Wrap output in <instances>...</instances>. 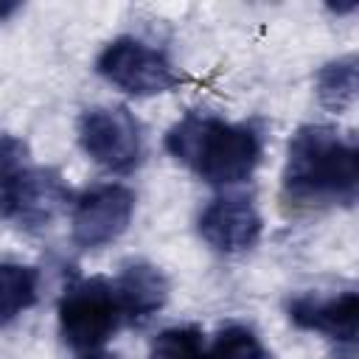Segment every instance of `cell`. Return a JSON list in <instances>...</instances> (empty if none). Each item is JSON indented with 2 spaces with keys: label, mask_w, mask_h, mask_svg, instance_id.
I'll return each mask as SVG.
<instances>
[{
  "label": "cell",
  "mask_w": 359,
  "mask_h": 359,
  "mask_svg": "<svg viewBox=\"0 0 359 359\" xmlns=\"http://www.w3.org/2000/svg\"><path fill=\"white\" fill-rule=\"evenodd\" d=\"M121 311H123V323L140 325L146 323L151 314H157L165 300H168V280L165 275L146 261H135L129 264L118 280H112Z\"/></svg>",
  "instance_id": "obj_10"
},
{
  "label": "cell",
  "mask_w": 359,
  "mask_h": 359,
  "mask_svg": "<svg viewBox=\"0 0 359 359\" xmlns=\"http://www.w3.org/2000/svg\"><path fill=\"white\" fill-rule=\"evenodd\" d=\"M87 359H104V356H93V353H90V356H87Z\"/></svg>",
  "instance_id": "obj_16"
},
{
  "label": "cell",
  "mask_w": 359,
  "mask_h": 359,
  "mask_svg": "<svg viewBox=\"0 0 359 359\" xmlns=\"http://www.w3.org/2000/svg\"><path fill=\"white\" fill-rule=\"evenodd\" d=\"M359 90V67L353 56H342L337 62H328L317 73V98L331 112H345L356 101Z\"/></svg>",
  "instance_id": "obj_12"
},
{
  "label": "cell",
  "mask_w": 359,
  "mask_h": 359,
  "mask_svg": "<svg viewBox=\"0 0 359 359\" xmlns=\"http://www.w3.org/2000/svg\"><path fill=\"white\" fill-rule=\"evenodd\" d=\"M67 199L62 177L53 168L31 163L28 146L14 135H0V216L25 227H39Z\"/></svg>",
  "instance_id": "obj_3"
},
{
  "label": "cell",
  "mask_w": 359,
  "mask_h": 359,
  "mask_svg": "<svg viewBox=\"0 0 359 359\" xmlns=\"http://www.w3.org/2000/svg\"><path fill=\"white\" fill-rule=\"evenodd\" d=\"M356 194V146L331 126H300L286 151L283 196L294 205H353Z\"/></svg>",
  "instance_id": "obj_1"
},
{
  "label": "cell",
  "mask_w": 359,
  "mask_h": 359,
  "mask_svg": "<svg viewBox=\"0 0 359 359\" xmlns=\"http://www.w3.org/2000/svg\"><path fill=\"white\" fill-rule=\"evenodd\" d=\"M199 356H202V334L194 325L163 331L149 351V359H199Z\"/></svg>",
  "instance_id": "obj_14"
},
{
  "label": "cell",
  "mask_w": 359,
  "mask_h": 359,
  "mask_svg": "<svg viewBox=\"0 0 359 359\" xmlns=\"http://www.w3.org/2000/svg\"><path fill=\"white\" fill-rule=\"evenodd\" d=\"M20 6L17 3H8V0H0V20H6V17H11L14 11H17Z\"/></svg>",
  "instance_id": "obj_15"
},
{
  "label": "cell",
  "mask_w": 359,
  "mask_h": 359,
  "mask_svg": "<svg viewBox=\"0 0 359 359\" xmlns=\"http://www.w3.org/2000/svg\"><path fill=\"white\" fill-rule=\"evenodd\" d=\"M123 323L112 280L87 278L65 289L59 300V334L79 353H95Z\"/></svg>",
  "instance_id": "obj_4"
},
{
  "label": "cell",
  "mask_w": 359,
  "mask_h": 359,
  "mask_svg": "<svg viewBox=\"0 0 359 359\" xmlns=\"http://www.w3.org/2000/svg\"><path fill=\"white\" fill-rule=\"evenodd\" d=\"M132 213H135V194L126 185L118 182L98 185L87 191L73 208V219H70L73 241L81 250L107 247L126 233Z\"/></svg>",
  "instance_id": "obj_7"
},
{
  "label": "cell",
  "mask_w": 359,
  "mask_h": 359,
  "mask_svg": "<svg viewBox=\"0 0 359 359\" xmlns=\"http://www.w3.org/2000/svg\"><path fill=\"white\" fill-rule=\"evenodd\" d=\"M199 359H266V353L250 328L230 325L216 337V342L208 353L202 351Z\"/></svg>",
  "instance_id": "obj_13"
},
{
  "label": "cell",
  "mask_w": 359,
  "mask_h": 359,
  "mask_svg": "<svg viewBox=\"0 0 359 359\" xmlns=\"http://www.w3.org/2000/svg\"><path fill=\"white\" fill-rule=\"evenodd\" d=\"M261 213L247 196H219L199 216V236L219 252H244L261 236Z\"/></svg>",
  "instance_id": "obj_8"
},
{
  "label": "cell",
  "mask_w": 359,
  "mask_h": 359,
  "mask_svg": "<svg viewBox=\"0 0 359 359\" xmlns=\"http://www.w3.org/2000/svg\"><path fill=\"white\" fill-rule=\"evenodd\" d=\"M95 70L129 95H160L182 84V73L168 62V56L135 36L112 39L101 50Z\"/></svg>",
  "instance_id": "obj_5"
},
{
  "label": "cell",
  "mask_w": 359,
  "mask_h": 359,
  "mask_svg": "<svg viewBox=\"0 0 359 359\" xmlns=\"http://www.w3.org/2000/svg\"><path fill=\"white\" fill-rule=\"evenodd\" d=\"M289 320L303 331L325 334L331 339L353 345L359 325V294L351 289L328 297L300 294L289 303Z\"/></svg>",
  "instance_id": "obj_9"
},
{
  "label": "cell",
  "mask_w": 359,
  "mask_h": 359,
  "mask_svg": "<svg viewBox=\"0 0 359 359\" xmlns=\"http://www.w3.org/2000/svg\"><path fill=\"white\" fill-rule=\"evenodd\" d=\"M79 143L84 154L112 174L137 168L143 154L140 123L126 107H90L79 118Z\"/></svg>",
  "instance_id": "obj_6"
},
{
  "label": "cell",
  "mask_w": 359,
  "mask_h": 359,
  "mask_svg": "<svg viewBox=\"0 0 359 359\" xmlns=\"http://www.w3.org/2000/svg\"><path fill=\"white\" fill-rule=\"evenodd\" d=\"M165 149L210 185L244 182L261 160V137L247 123H227L208 112H188L168 135Z\"/></svg>",
  "instance_id": "obj_2"
},
{
  "label": "cell",
  "mask_w": 359,
  "mask_h": 359,
  "mask_svg": "<svg viewBox=\"0 0 359 359\" xmlns=\"http://www.w3.org/2000/svg\"><path fill=\"white\" fill-rule=\"evenodd\" d=\"M39 272L25 264H0V328L36 303Z\"/></svg>",
  "instance_id": "obj_11"
}]
</instances>
